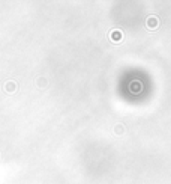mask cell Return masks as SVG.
<instances>
[{"label":"cell","mask_w":171,"mask_h":184,"mask_svg":"<svg viewBox=\"0 0 171 184\" xmlns=\"http://www.w3.org/2000/svg\"><path fill=\"white\" fill-rule=\"evenodd\" d=\"M119 94L128 103H141L152 94V80L146 71L131 68L119 79Z\"/></svg>","instance_id":"obj_1"}]
</instances>
